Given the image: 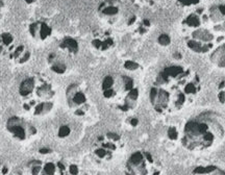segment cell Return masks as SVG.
<instances>
[{
  "instance_id": "1",
  "label": "cell",
  "mask_w": 225,
  "mask_h": 175,
  "mask_svg": "<svg viewBox=\"0 0 225 175\" xmlns=\"http://www.w3.org/2000/svg\"><path fill=\"white\" fill-rule=\"evenodd\" d=\"M202 90L200 76L183 65H170L159 71L149 91V101L159 115L181 112L196 101Z\"/></svg>"
},
{
  "instance_id": "2",
  "label": "cell",
  "mask_w": 225,
  "mask_h": 175,
  "mask_svg": "<svg viewBox=\"0 0 225 175\" xmlns=\"http://www.w3.org/2000/svg\"><path fill=\"white\" fill-rule=\"evenodd\" d=\"M224 136L221 116L215 112H202L186 120L180 130L179 139L185 149L201 152L218 145Z\"/></svg>"
},
{
  "instance_id": "3",
  "label": "cell",
  "mask_w": 225,
  "mask_h": 175,
  "mask_svg": "<svg viewBox=\"0 0 225 175\" xmlns=\"http://www.w3.org/2000/svg\"><path fill=\"white\" fill-rule=\"evenodd\" d=\"M19 95L23 109L34 116H40L47 114L53 108L56 91L49 77L35 73L21 81Z\"/></svg>"
},
{
  "instance_id": "4",
  "label": "cell",
  "mask_w": 225,
  "mask_h": 175,
  "mask_svg": "<svg viewBox=\"0 0 225 175\" xmlns=\"http://www.w3.org/2000/svg\"><path fill=\"white\" fill-rule=\"evenodd\" d=\"M101 93L115 111L125 114L137 108L141 95L137 81L126 74H108L103 77Z\"/></svg>"
},
{
  "instance_id": "5",
  "label": "cell",
  "mask_w": 225,
  "mask_h": 175,
  "mask_svg": "<svg viewBox=\"0 0 225 175\" xmlns=\"http://www.w3.org/2000/svg\"><path fill=\"white\" fill-rule=\"evenodd\" d=\"M66 100L70 111L75 117L87 119L95 114V106L88 89L74 82L66 89Z\"/></svg>"
},
{
  "instance_id": "6",
  "label": "cell",
  "mask_w": 225,
  "mask_h": 175,
  "mask_svg": "<svg viewBox=\"0 0 225 175\" xmlns=\"http://www.w3.org/2000/svg\"><path fill=\"white\" fill-rule=\"evenodd\" d=\"M124 148V142L118 133L108 132L96 138L92 144V156L99 164H108L117 159Z\"/></svg>"
},
{
  "instance_id": "7",
  "label": "cell",
  "mask_w": 225,
  "mask_h": 175,
  "mask_svg": "<svg viewBox=\"0 0 225 175\" xmlns=\"http://www.w3.org/2000/svg\"><path fill=\"white\" fill-rule=\"evenodd\" d=\"M161 161L149 151L139 150L129 156L125 163V175H162Z\"/></svg>"
},
{
  "instance_id": "8",
  "label": "cell",
  "mask_w": 225,
  "mask_h": 175,
  "mask_svg": "<svg viewBox=\"0 0 225 175\" xmlns=\"http://www.w3.org/2000/svg\"><path fill=\"white\" fill-rule=\"evenodd\" d=\"M7 129L15 139L21 141L37 133V129L34 125L20 117H11L7 121Z\"/></svg>"
},
{
  "instance_id": "9",
  "label": "cell",
  "mask_w": 225,
  "mask_h": 175,
  "mask_svg": "<svg viewBox=\"0 0 225 175\" xmlns=\"http://www.w3.org/2000/svg\"><path fill=\"white\" fill-rule=\"evenodd\" d=\"M52 29L48 25V23L42 20H38L30 23L29 25V34L34 40L37 41H45L51 35Z\"/></svg>"
},
{
  "instance_id": "10",
  "label": "cell",
  "mask_w": 225,
  "mask_h": 175,
  "mask_svg": "<svg viewBox=\"0 0 225 175\" xmlns=\"http://www.w3.org/2000/svg\"><path fill=\"white\" fill-rule=\"evenodd\" d=\"M120 7L119 0H105L102 3H100L98 12L103 18H106L108 21H112L119 16Z\"/></svg>"
},
{
  "instance_id": "11",
  "label": "cell",
  "mask_w": 225,
  "mask_h": 175,
  "mask_svg": "<svg viewBox=\"0 0 225 175\" xmlns=\"http://www.w3.org/2000/svg\"><path fill=\"white\" fill-rule=\"evenodd\" d=\"M92 45L99 51H108L115 46V40L108 31H100L94 35Z\"/></svg>"
},
{
  "instance_id": "12",
  "label": "cell",
  "mask_w": 225,
  "mask_h": 175,
  "mask_svg": "<svg viewBox=\"0 0 225 175\" xmlns=\"http://www.w3.org/2000/svg\"><path fill=\"white\" fill-rule=\"evenodd\" d=\"M8 58L17 64H25L30 60L31 52L25 45H15L8 53Z\"/></svg>"
},
{
  "instance_id": "13",
  "label": "cell",
  "mask_w": 225,
  "mask_h": 175,
  "mask_svg": "<svg viewBox=\"0 0 225 175\" xmlns=\"http://www.w3.org/2000/svg\"><path fill=\"white\" fill-rule=\"evenodd\" d=\"M15 46V38L10 32L0 34V55H8Z\"/></svg>"
},
{
  "instance_id": "14",
  "label": "cell",
  "mask_w": 225,
  "mask_h": 175,
  "mask_svg": "<svg viewBox=\"0 0 225 175\" xmlns=\"http://www.w3.org/2000/svg\"><path fill=\"white\" fill-rule=\"evenodd\" d=\"M211 62L219 68H225V44L218 47L212 53Z\"/></svg>"
},
{
  "instance_id": "15",
  "label": "cell",
  "mask_w": 225,
  "mask_h": 175,
  "mask_svg": "<svg viewBox=\"0 0 225 175\" xmlns=\"http://www.w3.org/2000/svg\"><path fill=\"white\" fill-rule=\"evenodd\" d=\"M60 48L69 54H76L78 52V43L73 38H65L60 43Z\"/></svg>"
},
{
  "instance_id": "16",
  "label": "cell",
  "mask_w": 225,
  "mask_h": 175,
  "mask_svg": "<svg viewBox=\"0 0 225 175\" xmlns=\"http://www.w3.org/2000/svg\"><path fill=\"white\" fill-rule=\"evenodd\" d=\"M192 175H225V171L218 168L217 166H205L196 168Z\"/></svg>"
},
{
  "instance_id": "17",
  "label": "cell",
  "mask_w": 225,
  "mask_h": 175,
  "mask_svg": "<svg viewBox=\"0 0 225 175\" xmlns=\"http://www.w3.org/2000/svg\"><path fill=\"white\" fill-rule=\"evenodd\" d=\"M48 63L50 64V68L53 72L57 73V74H63L66 72L67 70V66L64 62L62 61H57L56 60V55L51 53L48 56Z\"/></svg>"
},
{
  "instance_id": "18",
  "label": "cell",
  "mask_w": 225,
  "mask_h": 175,
  "mask_svg": "<svg viewBox=\"0 0 225 175\" xmlns=\"http://www.w3.org/2000/svg\"><path fill=\"white\" fill-rule=\"evenodd\" d=\"M218 99L222 104H225V79L218 85Z\"/></svg>"
},
{
  "instance_id": "19",
  "label": "cell",
  "mask_w": 225,
  "mask_h": 175,
  "mask_svg": "<svg viewBox=\"0 0 225 175\" xmlns=\"http://www.w3.org/2000/svg\"><path fill=\"white\" fill-rule=\"evenodd\" d=\"M70 135H71V127H70V126L63 125V126H61L60 128H58V131H57L58 138L64 139V138L69 137Z\"/></svg>"
},
{
  "instance_id": "20",
  "label": "cell",
  "mask_w": 225,
  "mask_h": 175,
  "mask_svg": "<svg viewBox=\"0 0 225 175\" xmlns=\"http://www.w3.org/2000/svg\"><path fill=\"white\" fill-rule=\"evenodd\" d=\"M158 43L161 44L162 46H167L170 44V37L165 34L161 35L158 37Z\"/></svg>"
},
{
  "instance_id": "21",
  "label": "cell",
  "mask_w": 225,
  "mask_h": 175,
  "mask_svg": "<svg viewBox=\"0 0 225 175\" xmlns=\"http://www.w3.org/2000/svg\"><path fill=\"white\" fill-rule=\"evenodd\" d=\"M179 4L183 5V7H190V5L198 4L200 2V0H177Z\"/></svg>"
},
{
  "instance_id": "22",
  "label": "cell",
  "mask_w": 225,
  "mask_h": 175,
  "mask_svg": "<svg viewBox=\"0 0 225 175\" xmlns=\"http://www.w3.org/2000/svg\"><path fill=\"white\" fill-rule=\"evenodd\" d=\"M124 67H125L127 70H131V71H134V70H135V69H138V68H139V65H138L137 63H135V62L127 61V62H125V64H124Z\"/></svg>"
},
{
  "instance_id": "23",
  "label": "cell",
  "mask_w": 225,
  "mask_h": 175,
  "mask_svg": "<svg viewBox=\"0 0 225 175\" xmlns=\"http://www.w3.org/2000/svg\"><path fill=\"white\" fill-rule=\"evenodd\" d=\"M51 152V150L49 149V148H41L40 149V153L41 154H48Z\"/></svg>"
},
{
  "instance_id": "24",
  "label": "cell",
  "mask_w": 225,
  "mask_h": 175,
  "mask_svg": "<svg viewBox=\"0 0 225 175\" xmlns=\"http://www.w3.org/2000/svg\"><path fill=\"white\" fill-rule=\"evenodd\" d=\"M218 8H219V11H220V13L223 15V16H225V5H223V4L219 5Z\"/></svg>"
},
{
  "instance_id": "25",
  "label": "cell",
  "mask_w": 225,
  "mask_h": 175,
  "mask_svg": "<svg viewBox=\"0 0 225 175\" xmlns=\"http://www.w3.org/2000/svg\"><path fill=\"white\" fill-rule=\"evenodd\" d=\"M34 1V0H25V2H26V3H28V4H31Z\"/></svg>"
}]
</instances>
